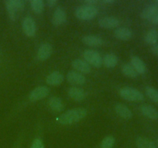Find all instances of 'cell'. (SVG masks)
I'll return each mask as SVG.
<instances>
[{
    "label": "cell",
    "instance_id": "cell-37",
    "mask_svg": "<svg viewBox=\"0 0 158 148\" xmlns=\"http://www.w3.org/2000/svg\"><path fill=\"white\" fill-rule=\"evenodd\" d=\"M156 143H157V148H158V139L157 140V141H156Z\"/></svg>",
    "mask_w": 158,
    "mask_h": 148
},
{
    "label": "cell",
    "instance_id": "cell-19",
    "mask_svg": "<svg viewBox=\"0 0 158 148\" xmlns=\"http://www.w3.org/2000/svg\"><path fill=\"white\" fill-rule=\"evenodd\" d=\"M158 14V6L156 4L151 5L145 8L140 13V17L143 19H152Z\"/></svg>",
    "mask_w": 158,
    "mask_h": 148
},
{
    "label": "cell",
    "instance_id": "cell-33",
    "mask_svg": "<svg viewBox=\"0 0 158 148\" xmlns=\"http://www.w3.org/2000/svg\"><path fill=\"white\" fill-rule=\"evenodd\" d=\"M57 3H58V1H57V0H48L47 1V4L49 7L55 6Z\"/></svg>",
    "mask_w": 158,
    "mask_h": 148
},
{
    "label": "cell",
    "instance_id": "cell-16",
    "mask_svg": "<svg viewBox=\"0 0 158 148\" xmlns=\"http://www.w3.org/2000/svg\"><path fill=\"white\" fill-rule=\"evenodd\" d=\"M68 94L69 97L76 101H82L86 98V92L83 89L80 87L73 86L68 90Z\"/></svg>",
    "mask_w": 158,
    "mask_h": 148
},
{
    "label": "cell",
    "instance_id": "cell-27",
    "mask_svg": "<svg viewBox=\"0 0 158 148\" xmlns=\"http://www.w3.org/2000/svg\"><path fill=\"white\" fill-rule=\"evenodd\" d=\"M5 4H6V9H7L8 14H9V18H10L12 21H14L15 19V17H16V10L14 8L13 5H12V1L11 0H8V1L5 2Z\"/></svg>",
    "mask_w": 158,
    "mask_h": 148
},
{
    "label": "cell",
    "instance_id": "cell-11",
    "mask_svg": "<svg viewBox=\"0 0 158 148\" xmlns=\"http://www.w3.org/2000/svg\"><path fill=\"white\" fill-rule=\"evenodd\" d=\"M140 112L142 113L143 116H145L148 118L151 119V120H155L158 119V111L152 106L151 105L149 104H143L141 105L140 108Z\"/></svg>",
    "mask_w": 158,
    "mask_h": 148
},
{
    "label": "cell",
    "instance_id": "cell-24",
    "mask_svg": "<svg viewBox=\"0 0 158 148\" xmlns=\"http://www.w3.org/2000/svg\"><path fill=\"white\" fill-rule=\"evenodd\" d=\"M122 72L123 73V75L126 76L130 77V78H135V77L137 76L138 74L137 73L134 69L133 68V66H131V64H128V63H126V64L123 65L122 66Z\"/></svg>",
    "mask_w": 158,
    "mask_h": 148
},
{
    "label": "cell",
    "instance_id": "cell-29",
    "mask_svg": "<svg viewBox=\"0 0 158 148\" xmlns=\"http://www.w3.org/2000/svg\"><path fill=\"white\" fill-rule=\"evenodd\" d=\"M11 1L16 11H22L24 9L25 3L23 0H11Z\"/></svg>",
    "mask_w": 158,
    "mask_h": 148
},
{
    "label": "cell",
    "instance_id": "cell-23",
    "mask_svg": "<svg viewBox=\"0 0 158 148\" xmlns=\"http://www.w3.org/2000/svg\"><path fill=\"white\" fill-rule=\"evenodd\" d=\"M117 63H118V58L114 53H110L106 55L103 60V65L107 68L115 67L117 65Z\"/></svg>",
    "mask_w": 158,
    "mask_h": 148
},
{
    "label": "cell",
    "instance_id": "cell-3",
    "mask_svg": "<svg viewBox=\"0 0 158 148\" xmlns=\"http://www.w3.org/2000/svg\"><path fill=\"white\" fill-rule=\"evenodd\" d=\"M98 14V9L94 6H83L76 11V16L81 20H91Z\"/></svg>",
    "mask_w": 158,
    "mask_h": 148
},
{
    "label": "cell",
    "instance_id": "cell-30",
    "mask_svg": "<svg viewBox=\"0 0 158 148\" xmlns=\"http://www.w3.org/2000/svg\"><path fill=\"white\" fill-rule=\"evenodd\" d=\"M30 148H44V145L40 139L36 138L33 140Z\"/></svg>",
    "mask_w": 158,
    "mask_h": 148
},
{
    "label": "cell",
    "instance_id": "cell-5",
    "mask_svg": "<svg viewBox=\"0 0 158 148\" xmlns=\"http://www.w3.org/2000/svg\"><path fill=\"white\" fill-rule=\"evenodd\" d=\"M49 92V89L46 86H42L35 88L29 95V100L32 102L38 101L48 96Z\"/></svg>",
    "mask_w": 158,
    "mask_h": 148
},
{
    "label": "cell",
    "instance_id": "cell-25",
    "mask_svg": "<svg viewBox=\"0 0 158 148\" xmlns=\"http://www.w3.org/2000/svg\"><path fill=\"white\" fill-rule=\"evenodd\" d=\"M31 7L35 13L40 14L44 10V2L42 0H32L31 2Z\"/></svg>",
    "mask_w": 158,
    "mask_h": 148
},
{
    "label": "cell",
    "instance_id": "cell-4",
    "mask_svg": "<svg viewBox=\"0 0 158 148\" xmlns=\"http://www.w3.org/2000/svg\"><path fill=\"white\" fill-rule=\"evenodd\" d=\"M83 57L85 61L89 65V66H95V67H100L103 64V59L98 52L92 49H87L83 52Z\"/></svg>",
    "mask_w": 158,
    "mask_h": 148
},
{
    "label": "cell",
    "instance_id": "cell-28",
    "mask_svg": "<svg viewBox=\"0 0 158 148\" xmlns=\"http://www.w3.org/2000/svg\"><path fill=\"white\" fill-rule=\"evenodd\" d=\"M115 143V139L113 136H107L101 142L100 148H113Z\"/></svg>",
    "mask_w": 158,
    "mask_h": 148
},
{
    "label": "cell",
    "instance_id": "cell-9",
    "mask_svg": "<svg viewBox=\"0 0 158 148\" xmlns=\"http://www.w3.org/2000/svg\"><path fill=\"white\" fill-rule=\"evenodd\" d=\"M98 24L102 28H105V29H113V28L117 27L120 25V21L116 17H103V18H101L99 20Z\"/></svg>",
    "mask_w": 158,
    "mask_h": 148
},
{
    "label": "cell",
    "instance_id": "cell-36",
    "mask_svg": "<svg viewBox=\"0 0 158 148\" xmlns=\"http://www.w3.org/2000/svg\"><path fill=\"white\" fill-rule=\"evenodd\" d=\"M154 3H155L156 5H157V6H158V0H157V1H155V2H154Z\"/></svg>",
    "mask_w": 158,
    "mask_h": 148
},
{
    "label": "cell",
    "instance_id": "cell-8",
    "mask_svg": "<svg viewBox=\"0 0 158 148\" xmlns=\"http://www.w3.org/2000/svg\"><path fill=\"white\" fill-rule=\"evenodd\" d=\"M52 46L49 43H43L39 48L37 57L40 61H45L50 57L52 53Z\"/></svg>",
    "mask_w": 158,
    "mask_h": 148
},
{
    "label": "cell",
    "instance_id": "cell-35",
    "mask_svg": "<svg viewBox=\"0 0 158 148\" xmlns=\"http://www.w3.org/2000/svg\"><path fill=\"white\" fill-rule=\"evenodd\" d=\"M103 3H114V0H103Z\"/></svg>",
    "mask_w": 158,
    "mask_h": 148
},
{
    "label": "cell",
    "instance_id": "cell-21",
    "mask_svg": "<svg viewBox=\"0 0 158 148\" xmlns=\"http://www.w3.org/2000/svg\"><path fill=\"white\" fill-rule=\"evenodd\" d=\"M137 148H157L154 142L148 137H139L136 140Z\"/></svg>",
    "mask_w": 158,
    "mask_h": 148
},
{
    "label": "cell",
    "instance_id": "cell-18",
    "mask_svg": "<svg viewBox=\"0 0 158 148\" xmlns=\"http://www.w3.org/2000/svg\"><path fill=\"white\" fill-rule=\"evenodd\" d=\"M48 106L52 111L60 113L64 109V104L60 98L57 97H52L48 100Z\"/></svg>",
    "mask_w": 158,
    "mask_h": 148
},
{
    "label": "cell",
    "instance_id": "cell-22",
    "mask_svg": "<svg viewBox=\"0 0 158 148\" xmlns=\"http://www.w3.org/2000/svg\"><path fill=\"white\" fill-rule=\"evenodd\" d=\"M144 40L148 45L154 46L158 42V30L155 29H152L148 31L145 35Z\"/></svg>",
    "mask_w": 158,
    "mask_h": 148
},
{
    "label": "cell",
    "instance_id": "cell-13",
    "mask_svg": "<svg viewBox=\"0 0 158 148\" xmlns=\"http://www.w3.org/2000/svg\"><path fill=\"white\" fill-rule=\"evenodd\" d=\"M131 66L137 74H144L147 71V66L144 62L138 56L131 57Z\"/></svg>",
    "mask_w": 158,
    "mask_h": 148
},
{
    "label": "cell",
    "instance_id": "cell-17",
    "mask_svg": "<svg viewBox=\"0 0 158 148\" xmlns=\"http://www.w3.org/2000/svg\"><path fill=\"white\" fill-rule=\"evenodd\" d=\"M115 111L120 117L125 120H129L132 118L133 113L132 111L124 104L122 103H117L115 106Z\"/></svg>",
    "mask_w": 158,
    "mask_h": 148
},
{
    "label": "cell",
    "instance_id": "cell-34",
    "mask_svg": "<svg viewBox=\"0 0 158 148\" xmlns=\"http://www.w3.org/2000/svg\"><path fill=\"white\" fill-rule=\"evenodd\" d=\"M151 23H154V24L155 25H158V14L157 15H156L155 16L151 19Z\"/></svg>",
    "mask_w": 158,
    "mask_h": 148
},
{
    "label": "cell",
    "instance_id": "cell-20",
    "mask_svg": "<svg viewBox=\"0 0 158 148\" xmlns=\"http://www.w3.org/2000/svg\"><path fill=\"white\" fill-rule=\"evenodd\" d=\"M114 35L117 39L120 40H129L132 37L133 32L130 29L126 27H121L116 29L114 32Z\"/></svg>",
    "mask_w": 158,
    "mask_h": 148
},
{
    "label": "cell",
    "instance_id": "cell-26",
    "mask_svg": "<svg viewBox=\"0 0 158 148\" xmlns=\"http://www.w3.org/2000/svg\"><path fill=\"white\" fill-rule=\"evenodd\" d=\"M145 92H146L147 96L152 100L153 102H154L155 103L158 104V90L157 89H154V88L151 87V86H148L145 89Z\"/></svg>",
    "mask_w": 158,
    "mask_h": 148
},
{
    "label": "cell",
    "instance_id": "cell-12",
    "mask_svg": "<svg viewBox=\"0 0 158 148\" xmlns=\"http://www.w3.org/2000/svg\"><path fill=\"white\" fill-rule=\"evenodd\" d=\"M64 80V76L61 72L58 71L51 72L49 75L47 76L46 79V82L48 85L50 86H58L60 85Z\"/></svg>",
    "mask_w": 158,
    "mask_h": 148
},
{
    "label": "cell",
    "instance_id": "cell-15",
    "mask_svg": "<svg viewBox=\"0 0 158 148\" xmlns=\"http://www.w3.org/2000/svg\"><path fill=\"white\" fill-rule=\"evenodd\" d=\"M82 41L84 44L93 47H98L103 44V40L100 36L94 35H85L82 39Z\"/></svg>",
    "mask_w": 158,
    "mask_h": 148
},
{
    "label": "cell",
    "instance_id": "cell-32",
    "mask_svg": "<svg viewBox=\"0 0 158 148\" xmlns=\"http://www.w3.org/2000/svg\"><path fill=\"white\" fill-rule=\"evenodd\" d=\"M86 4V6H94L97 3H98V1L97 0H86V1L84 2Z\"/></svg>",
    "mask_w": 158,
    "mask_h": 148
},
{
    "label": "cell",
    "instance_id": "cell-10",
    "mask_svg": "<svg viewBox=\"0 0 158 148\" xmlns=\"http://www.w3.org/2000/svg\"><path fill=\"white\" fill-rule=\"evenodd\" d=\"M72 66L80 73L88 74L91 72V67L86 61L76 59L72 62Z\"/></svg>",
    "mask_w": 158,
    "mask_h": 148
},
{
    "label": "cell",
    "instance_id": "cell-1",
    "mask_svg": "<svg viewBox=\"0 0 158 148\" xmlns=\"http://www.w3.org/2000/svg\"><path fill=\"white\" fill-rule=\"evenodd\" d=\"M87 115V111L84 108H74L66 111L58 117L57 121L62 125H71L84 119Z\"/></svg>",
    "mask_w": 158,
    "mask_h": 148
},
{
    "label": "cell",
    "instance_id": "cell-6",
    "mask_svg": "<svg viewBox=\"0 0 158 148\" xmlns=\"http://www.w3.org/2000/svg\"><path fill=\"white\" fill-rule=\"evenodd\" d=\"M23 32L27 36L32 37L35 35V30H36V26H35V21L32 19V18L27 16L23 19Z\"/></svg>",
    "mask_w": 158,
    "mask_h": 148
},
{
    "label": "cell",
    "instance_id": "cell-7",
    "mask_svg": "<svg viewBox=\"0 0 158 148\" xmlns=\"http://www.w3.org/2000/svg\"><path fill=\"white\" fill-rule=\"evenodd\" d=\"M66 79H67L68 82L73 85L81 86L86 83V78L84 76L78 72H75V71H70L68 72Z\"/></svg>",
    "mask_w": 158,
    "mask_h": 148
},
{
    "label": "cell",
    "instance_id": "cell-14",
    "mask_svg": "<svg viewBox=\"0 0 158 148\" xmlns=\"http://www.w3.org/2000/svg\"><path fill=\"white\" fill-rule=\"evenodd\" d=\"M66 21V14L65 11L61 8H58L54 12L52 15V23L54 26H58L63 24Z\"/></svg>",
    "mask_w": 158,
    "mask_h": 148
},
{
    "label": "cell",
    "instance_id": "cell-31",
    "mask_svg": "<svg viewBox=\"0 0 158 148\" xmlns=\"http://www.w3.org/2000/svg\"><path fill=\"white\" fill-rule=\"evenodd\" d=\"M151 52H153V54H154V55L158 56V44H156L152 46V48H151Z\"/></svg>",
    "mask_w": 158,
    "mask_h": 148
},
{
    "label": "cell",
    "instance_id": "cell-2",
    "mask_svg": "<svg viewBox=\"0 0 158 148\" xmlns=\"http://www.w3.org/2000/svg\"><path fill=\"white\" fill-rule=\"evenodd\" d=\"M119 92L122 98L128 101L140 102L144 99L143 94L140 91L132 87H123L120 89Z\"/></svg>",
    "mask_w": 158,
    "mask_h": 148
}]
</instances>
